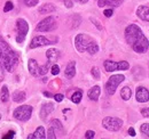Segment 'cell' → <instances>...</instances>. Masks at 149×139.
I'll return each instance as SVG.
<instances>
[{"mask_svg": "<svg viewBox=\"0 0 149 139\" xmlns=\"http://www.w3.org/2000/svg\"><path fill=\"white\" fill-rule=\"evenodd\" d=\"M3 78H5V73H3V69L0 66V82L3 80Z\"/></svg>", "mask_w": 149, "mask_h": 139, "instance_id": "ab89813d", "label": "cell"}, {"mask_svg": "<svg viewBox=\"0 0 149 139\" xmlns=\"http://www.w3.org/2000/svg\"><path fill=\"white\" fill-rule=\"evenodd\" d=\"M141 114H142L145 118H149V107L141 109Z\"/></svg>", "mask_w": 149, "mask_h": 139, "instance_id": "836d02e7", "label": "cell"}, {"mask_svg": "<svg viewBox=\"0 0 149 139\" xmlns=\"http://www.w3.org/2000/svg\"><path fill=\"white\" fill-rule=\"evenodd\" d=\"M64 5H65V7L71 8L72 7V1L71 0H64Z\"/></svg>", "mask_w": 149, "mask_h": 139, "instance_id": "74e56055", "label": "cell"}, {"mask_svg": "<svg viewBox=\"0 0 149 139\" xmlns=\"http://www.w3.org/2000/svg\"><path fill=\"white\" fill-rule=\"evenodd\" d=\"M132 96V91L129 87H124L120 90V97L124 99V100H129Z\"/></svg>", "mask_w": 149, "mask_h": 139, "instance_id": "603a6c76", "label": "cell"}, {"mask_svg": "<svg viewBox=\"0 0 149 139\" xmlns=\"http://www.w3.org/2000/svg\"><path fill=\"white\" fill-rule=\"evenodd\" d=\"M25 97H26V94L25 91H22V90H16L13 94V100L15 103H22L23 100H25Z\"/></svg>", "mask_w": 149, "mask_h": 139, "instance_id": "44dd1931", "label": "cell"}, {"mask_svg": "<svg viewBox=\"0 0 149 139\" xmlns=\"http://www.w3.org/2000/svg\"><path fill=\"white\" fill-rule=\"evenodd\" d=\"M64 74H65V76L68 78V79H72L74 76V74H76V62H70L68 65H67V67H65V71H64Z\"/></svg>", "mask_w": 149, "mask_h": 139, "instance_id": "e0dca14e", "label": "cell"}, {"mask_svg": "<svg viewBox=\"0 0 149 139\" xmlns=\"http://www.w3.org/2000/svg\"><path fill=\"white\" fill-rule=\"evenodd\" d=\"M148 66H149V65H148Z\"/></svg>", "mask_w": 149, "mask_h": 139, "instance_id": "ee69618b", "label": "cell"}, {"mask_svg": "<svg viewBox=\"0 0 149 139\" xmlns=\"http://www.w3.org/2000/svg\"><path fill=\"white\" fill-rule=\"evenodd\" d=\"M125 80V76L123 75V74H115V75H112L109 78V80H108V82L106 83V91H107V94L108 95H113L115 92H116V89L117 87L123 82Z\"/></svg>", "mask_w": 149, "mask_h": 139, "instance_id": "52a82bcc", "label": "cell"}, {"mask_svg": "<svg viewBox=\"0 0 149 139\" xmlns=\"http://www.w3.org/2000/svg\"><path fill=\"white\" fill-rule=\"evenodd\" d=\"M129 135H130L131 137H135V130H134V128L131 127L130 129H129Z\"/></svg>", "mask_w": 149, "mask_h": 139, "instance_id": "f35d334b", "label": "cell"}, {"mask_svg": "<svg viewBox=\"0 0 149 139\" xmlns=\"http://www.w3.org/2000/svg\"><path fill=\"white\" fill-rule=\"evenodd\" d=\"M53 42L51 40H48L46 36L44 35H38L35 36L30 43V48L33 49V48H37V47H42V46H48V45H52Z\"/></svg>", "mask_w": 149, "mask_h": 139, "instance_id": "8fae6325", "label": "cell"}, {"mask_svg": "<svg viewBox=\"0 0 149 139\" xmlns=\"http://www.w3.org/2000/svg\"><path fill=\"white\" fill-rule=\"evenodd\" d=\"M135 97H136V100H138L139 103H147L149 100L148 89H146L145 87H139L136 89Z\"/></svg>", "mask_w": 149, "mask_h": 139, "instance_id": "7c38bea8", "label": "cell"}, {"mask_svg": "<svg viewBox=\"0 0 149 139\" xmlns=\"http://www.w3.org/2000/svg\"><path fill=\"white\" fill-rule=\"evenodd\" d=\"M74 47L79 52H87L94 55L99 52V46L92 36L84 33H80L74 38Z\"/></svg>", "mask_w": 149, "mask_h": 139, "instance_id": "3957f363", "label": "cell"}, {"mask_svg": "<svg viewBox=\"0 0 149 139\" xmlns=\"http://www.w3.org/2000/svg\"><path fill=\"white\" fill-rule=\"evenodd\" d=\"M102 125L104 129H107L109 131H118L123 127V121L118 118L107 116L102 120Z\"/></svg>", "mask_w": 149, "mask_h": 139, "instance_id": "ba28073f", "label": "cell"}, {"mask_svg": "<svg viewBox=\"0 0 149 139\" xmlns=\"http://www.w3.org/2000/svg\"><path fill=\"white\" fill-rule=\"evenodd\" d=\"M81 98H83V91L81 90H77L76 92H74V95L71 96V102L74 103V104H79Z\"/></svg>", "mask_w": 149, "mask_h": 139, "instance_id": "cb8c5ba5", "label": "cell"}, {"mask_svg": "<svg viewBox=\"0 0 149 139\" xmlns=\"http://www.w3.org/2000/svg\"><path fill=\"white\" fill-rule=\"evenodd\" d=\"M91 21H92V23L95 24V26L99 29V30H102V26H101V24H100V22H97V21H95L94 18H91Z\"/></svg>", "mask_w": 149, "mask_h": 139, "instance_id": "8d00e7d4", "label": "cell"}, {"mask_svg": "<svg viewBox=\"0 0 149 139\" xmlns=\"http://www.w3.org/2000/svg\"><path fill=\"white\" fill-rule=\"evenodd\" d=\"M31 114H32V107L30 105H22L19 106L14 109L13 112V116L19 120V121L25 122L28 121L30 118H31Z\"/></svg>", "mask_w": 149, "mask_h": 139, "instance_id": "5b68a950", "label": "cell"}, {"mask_svg": "<svg viewBox=\"0 0 149 139\" xmlns=\"http://www.w3.org/2000/svg\"><path fill=\"white\" fill-rule=\"evenodd\" d=\"M44 95H45V96H47V97H53V95H52L51 92H47V91H45V92H44Z\"/></svg>", "mask_w": 149, "mask_h": 139, "instance_id": "60d3db41", "label": "cell"}, {"mask_svg": "<svg viewBox=\"0 0 149 139\" xmlns=\"http://www.w3.org/2000/svg\"><path fill=\"white\" fill-rule=\"evenodd\" d=\"M54 111V104L53 103H46L42 105L41 109H40V118L41 119H46L47 115H49L52 112Z\"/></svg>", "mask_w": 149, "mask_h": 139, "instance_id": "5bb4252c", "label": "cell"}, {"mask_svg": "<svg viewBox=\"0 0 149 139\" xmlns=\"http://www.w3.org/2000/svg\"><path fill=\"white\" fill-rule=\"evenodd\" d=\"M95 137V132L92 131V130H88V131H86V133H85V138L87 139H92Z\"/></svg>", "mask_w": 149, "mask_h": 139, "instance_id": "1f68e13d", "label": "cell"}, {"mask_svg": "<svg viewBox=\"0 0 149 139\" xmlns=\"http://www.w3.org/2000/svg\"><path fill=\"white\" fill-rule=\"evenodd\" d=\"M32 138H36V139L46 138V133H45V129H44V127H38L37 129H36V131H35V133L28 136V139H32Z\"/></svg>", "mask_w": 149, "mask_h": 139, "instance_id": "ac0fdd59", "label": "cell"}, {"mask_svg": "<svg viewBox=\"0 0 149 139\" xmlns=\"http://www.w3.org/2000/svg\"><path fill=\"white\" fill-rule=\"evenodd\" d=\"M16 29H17V35H16V41L19 43H22L25 40V36L29 31V25L25 19L19 18L16 21Z\"/></svg>", "mask_w": 149, "mask_h": 139, "instance_id": "9c48e42d", "label": "cell"}, {"mask_svg": "<svg viewBox=\"0 0 149 139\" xmlns=\"http://www.w3.org/2000/svg\"><path fill=\"white\" fill-rule=\"evenodd\" d=\"M46 56H47L48 61L53 63V62H56V61L58 59V57H60V52H58L57 49L51 48V49H48V50L46 52Z\"/></svg>", "mask_w": 149, "mask_h": 139, "instance_id": "d6986e66", "label": "cell"}, {"mask_svg": "<svg viewBox=\"0 0 149 139\" xmlns=\"http://www.w3.org/2000/svg\"><path fill=\"white\" fill-rule=\"evenodd\" d=\"M19 65V55L0 36V66L5 71L13 72Z\"/></svg>", "mask_w": 149, "mask_h": 139, "instance_id": "7a4b0ae2", "label": "cell"}, {"mask_svg": "<svg viewBox=\"0 0 149 139\" xmlns=\"http://www.w3.org/2000/svg\"><path fill=\"white\" fill-rule=\"evenodd\" d=\"M140 130H141V132L145 135V137L149 138V123H145V124H142V125H141V128H140Z\"/></svg>", "mask_w": 149, "mask_h": 139, "instance_id": "484cf974", "label": "cell"}, {"mask_svg": "<svg viewBox=\"0 0 149 139\" xmlns=\"http://www.w3.org/2000/svg\"><path fill=\"white\" fill-rule=\"evenodd\" d=\"M124 0H99L97 5L99 7H119Z\"/></svg>", "mask_w": 149, "mask_h": 139, "instance_id": "4fadbf2b", "label": "cell"}, {"mask_svg": "<svg viewBox=\"0 0 149 139\" xmlns=\"http://www.w3.org/2000/svg\"><path fill=\"white\" fill-rule=\"evenodd\" d=\"M103 66L104 70L107 72H113V71H125V70H129L130 67V64L125 61H120V62H112V61H106L103 63Z\"/></svg>", "mask_w": 149, "mask_h": 139, "instance_id": "30bf717a", "label": "cell"}, {"mask_svg": "<svg viewBox=\"0 0 149 139\" xmlns=\"http://www.w3.org/2000/svg\"><path fill=\"white\" fill-rule=\"evenodd\" d=\"M51 72H52V74H53V75H57V74L60 73V66H58V65H56V64L52 65V67H51Z\"/></svg>", "mask_w": 149, "mask_h": 139, "instance_id": "f546056e", "label": "cell"}, {"mask_svg": "<svg viewBox=\"0 0 149 139\" xmlns=\"http://www.w3.org/2000/svg\"><path fill=\"white\" fill-rule=\"evenodd\" d=\"M57 28L55 18L53 16H48V17L44 18L42 21H40L36 26V31L37 32H49L53 31Z\"/></svg>", "mask_w": 149, "mask_h": 139, "instance_id": "8992f818", "label": "cell"}, {"mask_svg": "<svg viewBox=\"0 0 149 139\" xmlns=\"http://www.w3.org/2000/svg\"><path fill=\"white\" fill-rule=\"evenodd\" d=\"M136 15L142 21L149 22V7L147 6H139L136 9Z\"/></svg>", "mask_w": 149, "mask_h": 139, "instance_id": "9a60e30c", "label": "cell"}, {"mask_svg": "<svg viewBox=\"0 0 149 139\" xmlns=\"http://www.w3.org/2000/svg\"><path fill=\"white\" fill-rule=\"evenodd\" d=\"M100 94H101V89H100V87H99V86H94L93 88L90 89L87 96H88V98H90L91 100L96 102V100L99 99V97H100Z\"/></svg>", "mask_w": 149, "mask_h": 139, "instance_id": "2e32d148", "label": "cell"}, {"mask_svg": "<svg viewBox=\"0 0 149 139\" xmlns=\"http://www.w3.org/2000/svg\"><path fill=\"white\" fill-rule=\"evenodd\" d=\"M91 73H92V75L94 76V79H100V71H99V69L97 67H92V71H91Z\"/></svg>", "mask_w": 149, "mask_h": 139, "instance_id": "83f0119b", "label": "cell"}, {"mask_svg": "<svg viewBox=\"0 0 149 139\" xmlns=\"http://www.w3.org/2000/svg\"><path fill=\"white\" fill-rule=\"evenodd\" d=\"M0 99H1V102H3V103L8 102V99H9V91H8V88H7V86H3V87L1 88Z\"/></svg>", "mask_w": 149, "mask_h": 139, "instance_id": "7402d4cb", "label": "cell"}, {"mask_svg": "<svg viewBox=\"0 0 149 139\" xmlns=\"http://www.w3.org/2000/svg\"><path fill=\"white\" fill-rule=\"evenodd\" d=\"M0 120H1V115H0Z\"/></svg>", "mask_w": 149, "mask_h": 139, "instance_id": "7bdbcfd3", "label": "cell"}, {"mask_svg": "<svg viewBox=\"0 0 149 139\" xmlns=\"http://www.w3.org/2000/svg\"><path fill=\"white\" fill-rule=\"evenodd\" d=\"M55 10V6L53 3H45L42 5L40 8H39V13L41 15H46V14H49V13H53Z\"/></svg>", "mask_w": 149, "mask_h": 139, "instance_id": "ffe728a7", "label": "cell"}, {"mask_svg": "<svg viewBox=\"0 0 149 139\" xmlns=\"http://www.w3.org/2000/svg\"><path fill=\"white\" fill-rule=\"evenodd\" d=\"M125 39L127 43L132 47V49L138 54H143L148 50L149 42L148 39L143 35L141 29L135 25L131 24L125 30Z\"/></svg>", "mask_w": 149, "mask_h": 139, "instance_id": "6da1fadb", "label": "cell"}, {"mask_svg": "<svg viewBox=\"0 0 149 139\" xmlns=\"http://www.w3.org/2000/svg\"><path fill=\"white\" fill-rule=\"evenodd\" d=\"M112 14H113V10H112L111 8H109V9H104V12H103V15L107 16V17H111Z\"/></svg>", "mask_w": 149, "mask_h": 139, "instance_id": "d6a6232c", "label": "cell"}, {"mask_svg": "<svg viewBox=\"0 0 149 139\" xmlns=\"http://www.w3.org/2000/svg\"><path fill=\"white\" fill-rule=\"evenodd\" d=\"M14 135H15V133H14V131H9V132H8L6 136H3L2 138L3 139H10V138H13V137H14Z\"/></svg>", "mask_w": 149, "mask_h": 139, "instance_id": "d590c367", "label": "cell"}, {"mask_svg": "<svg viewBox=\"0 0 149 139\" xmlns=\"http://www.w3.org/2000/svg\"><path fill=\"white\" fill-rule=\"evenodd\" d=\"M51 63L52 62H47L45 65L42 66H39L36 59H30L29 63H28V67H29V72L31 75L33 76H41V75H45L47 73V71L51 66Z\"/></svg>", "mask_w": 149, "mask_h": 139, "instance_id": "277c9868", "label": "cell"}, {"mask_svg": "<svg viewBox=\"0 0 149 139\" xmlns=\"http://www.w3.org/2000/svg\"><path fill=\"white\" fill-rule=\"evenodd\" d=\"M51 127H53L54 130H60V131L62 130V124H61V122L58 121V120H56V119L51 121Z\"/></svg>", "mask_w": 149, "mask_h": 139, "instance_id": "d4e9b609", "label": "cell"}, {"mask_svg": "<svg viewBox=\"0 0 149 139\" xmlns=\"http://www.w3.org/2000/svg\"><path fill=\"white\" fill-rule=\"evenodd\" d=\"M38 2H39V0H24V3L28 6V7H33V6H36Z\"/></svg>", "mask_w": 149, "mask_h": 139, "instance_id": "f1b7e54d", "label": "cell"}, {"mask_svg": "<svg viewBox=\"0 0 149 139\" xmlns=\"http://www.w3.org/2000/svg\"><path fill=\"white\" fill-rule=\"evenodd\" d=\"M77 1H78V2H80V3H86L88 0H77Z\"/></svg>", "mask_w": 149, "mask_h": 139, "instance_id": "b9f144b4", "label": "cell"}, {"mask_svg": "<svg viewBox=\"0 0 149 139\" xmlns=\"http://www.w3.org/2000/svg\"><path fill=\"white\" fill-rule=\"evenodd\" d=\"M47 138H49V139H55L56 138L55 132H54V128H53V127H51V128H49V130H48V136H47Z\"/></svg>", "mask_w": 149, "mask_h": 139, "instance_id": "4dcf8cb0", "label": "cell"}, {"mask_svg": "<svg viewBox=\"0 0 149 139\" xmlns=\"http://www.w3.org/2000/svg\"><path fill=\"white\" fill-rule=\"evenodd\" d=\"M13 8H14L13 2H12V1H7V2H6V5H5V7H3V12H5V13H7V12L12 10Z\"/></svg>", "mask_w": 149, "mask_h": 139, "instance_id": "4316f807", "label": "cell"}, {"mask_svg": "<svg viewBox=\"0 0 149 139\" xmlns=\"http://www.w3.org/2000/svg\"><path fill=\"white\" fill-rule=\"evenodd\" d=\"M54 98H55L56 102H58V103H60V102H62V100H63V95H62V94H57V95L54 96Z\"/></svg>", "mask_w": 149, "mask_h": 139, "instance_id": "e575fe53", "label": "cell"}]
</instances>
